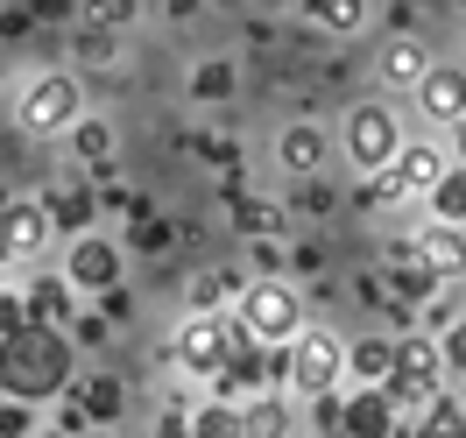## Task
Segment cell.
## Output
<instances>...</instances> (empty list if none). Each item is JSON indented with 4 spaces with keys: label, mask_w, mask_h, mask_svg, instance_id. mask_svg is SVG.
<instances>
[{
    "label": "cell",
    "mask_w": 466,
    "mask_h": 438,
    "mask_svg": "<svg viewBox=\"0 0 466 438\" xmlns=\"http://www.w3.org/2000/svg\"><path fill=\"white\" fill-rule=\"evenodd\" d=\"M339 142H347V163H353V170L375 177V170L396 163V148H403V120H396V107H381V99H360V107H347Z\"/></svg>",
    "instance_id": "5b68a950"
},
{
    "label": "cell",
    "mask_w": 466,
    "mask_h": 438,
    "mask_svg": "<svg viewBox=\"0 0 466 438\" xmlns=\"http://www.w3.org/2000/svg\"><path fill=\"white\" fill-rule=\"evenodd\" d=\"M198 156L205 163H233V142L227 135H198Z\"/></svg>",
    "instance_id": "d6a6232c"
},
{
    "label": "cell",
    "mask_w": 466,
    "mask_h": 438,
    "mask_svg": "<svg viewBox=\"0 0 466 438\" xmlns=\"http://www.w3.org/2000/svg\"><path fill=\"white\" fill-rule=\"evenodd\" d=\"M417 107H424V120L452 127V120L466 114V71H452V64H431V71H424V86H417Z\"/></svg>",
    "instance_id": "7c38bea8"
},
{
    "label": "cell",
    "mask_w": 466,
    "mask_h": 438,
    "mask_svg": "<svg viewBox=\"0 0 466 438\" xmlns=\"http://www.w3.org/2000/svg\"><path fill=\"white\" fill-rule=\"evenodd\" d=\"M325 156H332V142H325L319 120H290V127L276 135V163H283L290 177H319V170H325Z\"/></svg>",
    "instance_id": "8fae6325"
},
{
    "label": "cell",
    "mask_w": 466,
    "mask_h": 438,
    "mask_svg": "<svg viewBox=\"0 0 466 438\" xmlns=\"http://www.w3.org/2000/svg\"><path fill=\"white\" fill-rule=\"evenodd\" d=\"M424 199H431L438 219H460V227H466V163H460V170H445L431 191H424Z\"/></svg>",
    "instance_id": "d4e9b609"
},
{
    "label": "cell",
    "mask_w": 466,
    "mask_h": 438,
    "mask_svg": "<svg viewBox=\"0 0 466 438\" xmlns=\"http://www.w3.org/2000/svg\"><path fill=\"white\" fill-rule=\"evenodd\" d=\"M460 403H466V375H460Z\"/></svg>",
    "instance_id": "f35d334b"
},
{
    "label": "cell",
    "mask_w": 466,
    "mask_h": 438,
    "mask_svg": "<svg viewBox=\"0 0 466 438\" xmlns=\"http://www.w3.org/2000/svg\"><path fill=\"white\" fill-rule=\"evenodd\" d=\"M248 417V432H290V403L283 396H255V403H240Z\"/></svg>",
    "instance_id": "4316f807"
},
{
    "label": "cell",
    "mask_w": 466,
    "mask_h": 438,
    "mask_svg": "<svg viewBox=\"0 0 466 438\" xmlns=\"http://www.w3.org/2000/svg\"><path fill=\"white\" fill-rule=\"evenodd\" d=\"M438 353H445V368H452V375H466V319H460V311L438 325Z\"/></svg>",
    "instance_id": "f1b7e54d"
},
{
    "label": "cell",
    "mask_w": 466,
    "mask_h": 438,
    "mask_svg": "<svg viewBox=\"0 0 466 438\" xmlns=\"http://www.w3.org/2000/svg\"><path fill=\"white\" fill-rule=\"evenodd\" d=\"M233 86H240V78H233L227 57H205L198 71H191V92H198V99H233Z\"/></svg>",
    "instance_id": "484cf974"
},
{
    "label": "cell",
    "mask_w": 466,
    "mask_h": 438,
    "mask_svg": "<svg viewBox=\"0 0 466 438\" xmlns=\"http://www.w3.org/2000/svg\"><path fill=\"white\" fill-rule=\"evenodd\" d=\"M219 297H233V269H205V276H191V311H212Z\"/></svg>",
    "instance_id": "83f0119b"
},
{
    "label": "cell",
    "mask_w": 466,
    "mask_h": 438,
    "mask_svg": "<svg viewBox=\"0 0 466 438\" xmlns=\"http://www.w3.org/2000/svg\"><path fill=\"white\" fill-rule=\"evenodd\" d=\"M71 290H78L71 276H64V283H57V276H43V283L29 290V319H50V325H64V319H71Z\"/></svg>",
    "instance_id": "603a6c76"
},
{
    "label": "cell",
    "mask_w": 466,
    "mask_h": 438,
    "mask_svg": "<svg viewBox=\"0 0 466 438\" xmlns=\"http://www.w3.org/2000/svg\"><path fill=\"white\" fill-rule=\"evenodd\" d=\"M86 22L92 29H127L135 22V0H86Z\"/></svg>",
    "instance_id": "f546056e"
},
{
    "label": "cell",
    "mask_w": 466,
    "mask_h": 438,
    "mask_svg": "<svg viewBox=\"0 0 466 438\" xmlns=\"http://www.w3.org/2000/svg\"><path fill=\"white\" fill-rule=\"evenodd\" d=\"M389 368H396V340L368 332V340H353V347H347V375L353 382H389Z\"/></svg>",
    "instance_id": "e0dca14e"
},
{
    "label": "cell",
    "mask_w": 466,
    "mask_h": 438,
    "mask_svg": "<svg viewBox=\"0 0 466 438\" xmlns=\"http://www.w3.org/2000/svg\"><path fill=\"white\" fill-rule=\"evenodd\" d=\"M240 340H248V325L219 319V311H191V319L177 325L170 353H177V368H184V375H198V382H219V375H227V361H233V347H240Z\"/></svg>",
    "instance_id": "277c9868"
},
{
    "label": "cell",
    "mask_w": 466,
    "mask_h": 438,
    "mask_svg": "<svg viewBox=\"0 0 466 438\" xmlns=\"http://www.w3.org/2000/svg\"><path fill=\"white\" fill-rule=\"evenodd\" d=\"M304 22L325 36H353L368 22V0H304Z\"/></svg>",
    "instance_id": "d6986e66"
},
{
    "label": "cell",
    "mask_w": 466,
    "mask_h": 438,
    "mask_svg": "<svg viewBox=\"0 0 466 438\" xmlns=\"http://www.w3.org/2000/svg\"><path fill=\"white\" fill-rule=\"evenodd\" d=\"M233 227H240L248 240H262V234H283L290 212H276V205H262V199H233Z\"/></svg>",
    "instance_id": "cb8c5ba5"
},
{
    "label": "cell",
    "mask_w": 466,
    "mask_h": 438,
    "mask_svg": "<svg viewBox=\"0 0 466 438\" xmlns=\"http://www.w3.org/2000/svg\"><path fill=\"white\" fill-rule=\"evenodd\" d=\"M43 205H50V219H57L64 234H86V227H92V191H78V184H64V191H50Z\"/></svg>",
    "instance_id": "7402d4cb"
},
{
    "label": "cell",
    "mask_w": 466,
    "mask_h": 438,
    "mask_svg": "<svg viewBox=\"0 0 466 438\" xmlns=\"http://www.w3.org/2000/svg\"><path fill=\"white\" fill-rule=\"evenodd\" d=\"M29 319V297H15V290H0V340L15 332V325Z\"/></svg>",
    "instance_id": "1f68e13d"
},
{
    "label": "cell",
    "mask_w": 466,
    "mask_h": 438,
    "mask_svg": "<svg viewBox=\"0 0 466 438\" xmlns=\"http://www.w3.org/2000/svg\"><path fill=\"white\" fill-rule=\"evenodd\" d=\"M71 368H78V353H71V332L50 319H22L7 340H0V389L7 396H64L71 389Z\"/></svg>",
    "instance_id": "6da1fadb"
},
{
    "label": "cell",
    "mask_w": 466,
    "mask_h": 438,
    "mask_svg": "<svg viewBox=\"0 0 466 438\" xmlns=\"http://www.w3.org/2000/svg\"><path fill=\"white\" fill-rule=\"evenodd\" d=\"M64 276H71V283H78V290H114L120 283V248L114 240H99V234H78L71 240V255H64Z\"/></svg>",
    "instance_id": "30bf717a"
},
{
    "label": "cell",
    "mask_w": 466,
    "mask_h": 438,
    "mask_svg": "<svg viewBox=\"0 0 466 438\" xmlns=\"http://www.w3.org/2000/svg\"><path fill=\"white\" fill-rule=\"evenodd\" d=\"M424 71H431V57H424V43H410V36H396V43H381V57H375V78L381 86H424Z\"/></svg>",
    "instance_id": "9a60e30c"
},
{
    "label": "cell",
    "mask_w": 466,
    "mask_h": 438,
    "mask_svg": "<svg viewBox=\"0 0 466 438\" xmlns=\"http://www.w3.org/2000/svg\"><path fill=\"white\" fill-rule=\"evenodd\" d=\"M339 432L347 438H389V432H410V424L381 382H360L353 396H339Z\"/></svg>",
    "instance_id": "9c48e42d"
},
{
    "label": "cell",
    "mask_w": 466,
    "mask_h": 438,
    "mask_svg": "<svg viewBox=\"0 0 466 438\" xmlns=\"http://www.w3.org/2000/svg\"><path fill=\"white\" fill-rule=\"evenodd\" d=\"M290 255H297V269H304V276H311V269H325V248H319V240H304V248H290Z\"/></svg>",
    "instance_id": "e575fe53"
},
{
    "label": "cell",
    "mask_w": 466,
    "mask_h": 438,
    "mask_svg": "<svg viewBox=\"0 0 466 438\" xmlns=\"http://www.w3.org/2000/svg\"><path fill=\"white\" fill-rule=\"evenodd\" d=\"M29 15H35V22H64V15H71V0H29Z\"/></svg>",
    "instance_id": "836d02e7"
},
{
    "label": "cell",
    "mask_w": 466,
    "mask_h": 438,
    "mask_svg": "<svg viewBox=\"0 0 466 438\" xmlns=\"http://www.w3.org/2000/svg\"><path fill=\"white\" fill-rule=\"evenodd\" d=\"M78 403H86L92 424H120V410H127V389H120V375H86V382H78Z\"/></svg>",
    "instance_id": "ac0fdd59"
},
{
    "label": "cell",
    "mask_w": 466,
    "mask_h": 438,
    "mask_svg": "<svg viewBox=\"0 0 466 438\" xmlns=\"http://www.w3.org/2000/svg\"><path fill=\"white\" fill-rule=\"evenodd\" d=\"M240 325H248L262 347H283V340H297V325H304V304H297V290L283 276H262V283L240 290Z\"/></svg>",
    "instance_id": "52a82bcc"
},
{
    "label": "cell",
    "mask_w": 466,
    "mask_h": 438,
    "mask_svg": "<svg viewBox=\"0 0 466 438\" xmlns=\"http://www.w3.org/2000/svg\"><path fill=\"white\" fill-rule=\"evenodd\" d=\"M50 234H57L50 205H35V199H7L0 205V255H7V262H35V255L50 248Z\"/></svg>",
    "instance_id": "ba28073f"
},
{
    "label": "cell",
    "mask_w": 466,
    "mask_h": 438,
    "mask_svg": "<svg viewBox=\"0 0 466 438\" xmlns=\"http://www.w3.org/2000/svg\"><path fill=\"white\" fill-rule=\"evenodd\" d=\"M0 290H7V255H0Z\"/></svg>",
    "instance_id": "74e56055"
},
{
    "label": "cell",
    "mask_w": 466,
    "mask_h": 438,
    "mask_svg": "<svg viewBox=\"0 0 466 438\" xmlns=\"http://www.w3.org/2000/svg\"><path fill=\"white\" fill-rule=\"evenodd\" d=\"M389 170L403 177L410 191H431V184H438L445 170H452V163H445V156H438L431 142H403V148H396V163H389Z\"/></svg>",
    "instance_id": "2e32d148"
},
{
    "label": "cell",
    "mask_w": 466,
    "mask_h": 438,
    "mask_svg": "<svg viewBox=\"0 0 466 438\" xmlns=\"http://www.w3.org/2000/svg\"><path fill=\"white\" fill-rule=\"evenodd\" d=\"M86 114V86L78 71H35L22 99H15V127L22 135H71V120Z\"/></svg>",
    "instance_id": "7a4b0ae2"
},
{
    "label": "cell",
    "mask_w": 466,
    "mask_h": 438,
    "mask_svg": "<svg viewBox=\"0 0 466 438\" xmlns=\"http://www.w3.org/2000/svg\"><path fill=\"white\" fill-rule=\"evenodd\" d=\"M127 248H135V255H156V248H170V227H163V219H148V212H135V234H127Z\"/></svg>",
    "instance_id": "4dcf8cb0"
},
{
    "label": "cell",
    "mask_w": 466,
    "mask_h": 438,
    "mask_svg": "<svg viewBox=\"0 0 466 438\" xmlns=\"http://www.w3.org/2000/svg\"><path fill=\"white\" fill-rule=\"evenodd\" d=\"M71 156H78V163H92V170H99V163H114V127H106V120H71Z\"/></svg>",
    "instance_id": "44dd1931"
},
{
    "label": "cell",
    "mask_w": 466,
    "mask_h": 438,
    "mask_svg": "<svg viewBox=\"0 0 466 438\" xmlns=\"http://www.w3.org/2000/svg\"><path fill=\"white\" fill-rule=\"evenodd\" d=\"M191 7H198V0H170V15H191Z\"/></svg>",
    "instance_id": "8d00e7d4"
},
{
    "label": "cell",
    "mask_w": 466,
    "mask_h": 438,
    "mask_svg": "<svg viewBox=\"0 0 466 438\" xmlns=\"http://www.w3.org/2000/svg\"><path fill=\"white\" fill-rule=\"evenodd\" d=\"M276 353H283V389H297V396H332L347 375V347L325 325H297V340H283Z\"/></svg>",
    "instance_id": "3957f363"
},
{
    "label": "cell",
    "mask_w": 466,
    "mask_h": 438,
    "mask_svg": "<svg viewBox=\"0 0 466 438\" xmlns=\"http://www.w3.org/2000/svg\"><path fill=\"white\" fill-rule=\"evenodd\" d=\"M410 248H417V255H424L445 283H452V276H466V227H460V219H431V227L410 240Z\"/></svg>",
    "instance_id": "5bb4252c"
},
{
    "label": "cell",
    "mask_w": 466,
    "mask_h": 438,
    "mask_svg": "<svg viewBox=\"0 0 466 438\" xmlns=\"http://www.w3.org/2000/svg\"><path fill=\"white\" fill-rule=\"evenodd\" d=\"M452 142H460V163H466V114L452 120Z\"/></svg>",
    "instance_id": "d590c367"
},
{
    "label": "cell",
    "mask_w": 466,
    "mask_h": 438,
    "mask_svg": "<svg viewBox=\"0 0 466 438\" xmlns=\"http://www.w3.org/2000/svg\"><path fill=\"white\" fill-rule=\"evenodd\" d=\"M438 283H445V276H438V269L424 262L417 248H396V262H389V290H396V304H410V311H424V304L438 297Z\"/></svg>",
    "instance_id": "4fadbf2b"
},
{
    "label": "cell",
    "mask_w": 466,
    "mask_h": 438,
    "mask_svg": "<svg viewBox=\"0 0 466 438\" xmlns=\"http://www.w3.org/2000/svg\"><path fill=\"white\" fill-rule=\"evenodd\" d=\"M184 432H198V438H233V432H248V417H240V403L233 396H219V403H205L184 417Z\"/></svg>",
    "instance_id": "ffe728a7"
},
{
    "label": "cell",
    "mask_w": 466,
    "mask_h": 438,
    "mask_svg": "<svg viewBox=\"0 0 466 438\" xmlns=\"http://www.w3.org/2000/svg\"><path fill=\"white\" fill-rule=\"evenodd\" d=\"M381 389L396 396L403 424H410V417H424V410L445 396V353H438L431 340H403V347H396V368H389Z\"/></svg>",
    "instance_id": "8992f818"
}]
</instances>
